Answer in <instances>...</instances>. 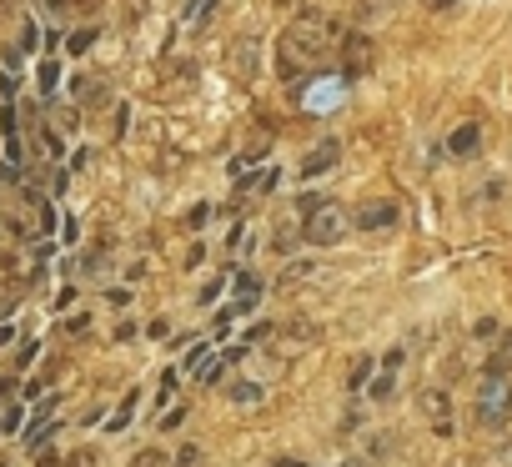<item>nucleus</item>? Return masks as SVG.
<instances>
[{
  "label": "nucleus",
  "mask_w": 512,
  "mask_h": 467,
  "mask_svg": "<svg viewBox=\"0 0 512 467\" xmlns=\"http://www.w3.org/2000/svg\"><path fill=\"white\" fill-rule=\"evenodd\" d=\"M352 226L357 231H387V226H397V201H367V206H357Z\"/></svg>",
  "instance_id": "20e7f679"
},
{
  "label": "nucleus",
  "mask_w": 512,
  "mask_h": 467,
  "mask_svg": "<svg viewBox=\"0 0 512 467\" xmlns=\"http://www.w3.org/2000/svg\"><path fill=\"white\" fill-rule=\"evenodd\" d=\"M367 372H372V357H357V367H352V387H362Z\"/></svg>",
  "instance_id": "2eb2a0df"
},
{
  "label": "nucleus",
  "mask_w": 512,
  "mask_h": 467,
  "mask_svg": "<svg viewBox=\"0 0 512 467\" xmlns=\"http://www.w3.org/2000/svg\"><path fill=\"white\" fill-rule=\"evenodd\" d=\"M337 91H342V86H337V81H327V86H322V96H312L307 106H332V101H337Z\"/></svg>",
  "instance_id": "4468645a"
},
{
  "label": "nucleus",
  "mask_w": 512,
  "mask_h": 467,
  "mask_svg": "<svg viewBox=\"0 0 512 467\" xmlns=\"http://www.w3.org/2000/svg\"><path fill=\"white\" fill-rule=\"evenodd\" d=\"M11 332H16V327H0V347H6V342H11Z\"/></svg>",
  "instance_id": "a211bd4d"
},
{
  "label": "nucleus",
  "mask_w": 512,
  "mask_h": 467,
  "mask_svg": "<svg viewBox=\"0 0 512 467\" xmlns=\"http://www.w3.org/2000/svg\"><path fill=\"white\" fill-rule=\"evenodd\" d=\"M507 407H512V387H507V362L497 357V362H487V372H482L477 422H482V427H497V422L507 417Z\"/></svg>",
  "instance_id": "f03ea898"
},
{
  "label": "nucleus",
  "mask_w": 512,
  "mask_h": 467,
  "mask_svg": "<svg viewBox=\"0 0 512 467\" xmlns=\"http://www.w3.org/2000/svg\"><path fill=\"white\" fill-rule=\"evenodd\" d=\"M41 86H46V96H51V91H56V86H61V71H56V66H51V61H46V66H41Z\"/></svg>",
  "instance_id": "ddd939ff"
},
{
  "label": "nucleus",
  "mask_w": 512,
  "mask_h": 467,
  "mask_svg": "<svg viewBox=\"0 0 512 467\" xmlns=\"http://www.w3.org/2000/svg\"><path fill=\"white\" fill-rule=\"evenodd\" d=\"M231 402H246V407L262 402V387H256V382H236V387H231Z\"/></svg>",
  "instance_id": "9d476101"
},
{
  "label": "nucleus",
  "mask_w": 512,
  "mask_h": 467,
  "mask_svg": "<svg viewBox=\"0 0 512 467\" xmlns=\"http://www.w3.org/2000/svg\"><path fill=\"white\" fill-rule=\"evenodd\" d=\"M477 146H482V126H472V121L457 126V131L447 136V151H452V156H472Z\"/></svg>",
  "instance_id": "423d86ee"
},
{
  "label": "nucleus",
  "mask_w": 512,
  "mask_h": 467,
  "mask_svg": "<svg viewBox=\"0 0 512 467\" xmlns=\"http://www.w3.org/2000/svg\"><path fill=\"white\" fill-rule=\"evenodd\" d=\"M136 402H141V392L131 387V392H126V402H121V412L111 417V427H126V422H131V412H136Z\"/></svg>",
  "instance_id": "9b49d317"
},
{
  "label": "nucleus",
  "mask_w": 512,
  "mask_h": 467,
  "mask_svg": "<svg viewBox=\"0 0 512 467\" xmlns=\"http://www.w3.org/2000/svg\"><path fill=\"white\" fill-rule=\"evenodd\" d=\"M337 156H342V146H337V141L327 136L322 146H312V151L302 156V176H307V181H317V176H327V171L337 166Z\"/></svg>",
  "instance_id": "39448f33"
},
{
  "label": "nucleus",
  "mask_w": 512,
  "mask_h": 467,
  "mask_svg": "<svg viewBox=\"0 0 512 467\" xmlns=\"http://www.w3.org/2000/svg\"><path fill=\"white\" fill-rule=\"evenodd\" d=\"M332 41H337V31L327 26V16H322V11H302V16L287 26V36L277 41V71H282L287 81L317 71V61L332 51Z\"/></svg>",
  "instance_id": "f257e3e1"
},
{
  "label": "nucleus",
  "mask_w": 512,
  "mask_h": 467,
  "mask_svg": "<svg viewBox=\"0 0 512 467\" xmlns=\"http://www.w3.org/2000/svg\"><path fill=\"white\" fill-rule=\"evenodd\" d=\"M347 231H352V216H347V206H337V201H322V206L307 211V221H302V237H307L312 247H337Z\"/></svg>",
  "instance_id": "7ed1b4c3"
},
{
  "label": "nucleus",
  "mask_w": 512,
  "mask_h": 467,
  "mask_svg": "<svg viewBox=\"0 0 512 467\" xmlns=\"http://www.w3.org/2000/svg\"><path fill=\"white\" fill-rule=\"evenodd\" d=\"M387 11H397V0H357V26H372V21H382Z\"/></svg>",
  "instance_id": "0eeeda50"
},
{
  "label": "nucleus",
  "mask_w": 512,
  "mask_h": 467,
  "mask_svg": "<svg viewBox=\"0 0 512 467\" xmlns=\"http://www.w3.org/2000/svg\"><path fill=\"white\" fill-rule=\"evenodd\" d=\"M136 467H166V457H161V452H156V447H146V452H141V457H136Z\"/></svg>",
  "instance_id": "dca6fc26"
},
{
  "label": "nucleus",
  "mask_w": 512,
  "mask_h": 467,
  "mask_svg": "<svg viewBox=\"0 0 512 467\" xmlns=\"http://www.w3.org/2000/svg\"><path fill=\"white\" fill-rule=\"evenodd\" d=\"M507 357H512V337H507Z\"/></svg>",
  "instance_id": "6ab92c4d"
},
{
  "label": "nucleus",
  "mask_w": 512,
  "mask_h": 467,
  "mask_svg": "<svg viewBox=\"0 0 512 467\" xmlns=\"http://www.w3.org/2000/svg\"><path fill=\"white\" fill-rule=\"evenodd\" d=\"M91 41H96V31H76V36L66 41V51H71V56H81V51H86Z\"/></svg>",
  "instance_id": "f8f14e48"
},
{
  "label": "nucleus",
  "mask_w": 512,
  "mask_h": 467,
  "mask_svg": "<svg viewBox=\"0 0 512 467\" xmlns=\"http://www.w3.org/2000/svg\"><path fill=\"white\" fill-rule=\"evenodd\" d=\"M256 297H262V282H256V277H241V282H236V312H251Z\"/></svg>",
  "instance_id": "6e6552de"
},
{
  "label": "nucleus",
  "mask_w": 512,
  "mask_h": 467,
  "mask_svg": "<svg viewBox=\"0 0 512 467\" xmlns=\"http://www.w3.org/2000/svg\"><path fill=\"white\" fill-rule=\"evenodd\" d=\"M206 16H211V0H186V31L206 26Z\"/></svg>",
  "instance_id": "1a4fd4ad"
},
{
  "label": "nucleus",
  "mask_w": 512,
  "mask_h": 467,
  "mask_svg": "<svg viewBox=\"0 0 512 467\" xmlns=\"http://www.w3.org/2000/svg\"><path fill=\"white\" fill-rule=\"evenodd\" d=\"M427 11H452V6H462V0H422Z\"/></svg>",
  "instance_id": "f3484780"
}]
</instances>
